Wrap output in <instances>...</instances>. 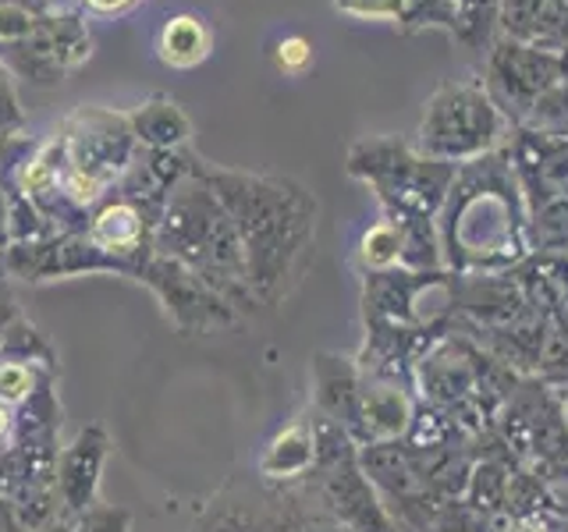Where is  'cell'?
<instances>
[{
    "mask_svg": "<svg viewBox=\"0 0 568 532\" xmlns=\"http://www.w3.org/2000/svg\"><path fill=\"white\" fill-rule=\"evenodd\" d=\"M239 231L248 284L266 301H277L295 280L298 263L313 242V203L302 188L256 182V177H221L213 188Z\"/></svg>",
    "mask_w": 568,
    "mask_h": 532,
    "instance_id": "1",
    "label": "cell"
},
{
    "mask_svg": "<svg viewBox=\"0 0 568 532\" xmlns=\"http://www.w3.org/2000/svg\"><path fill=\"white\" fill-rule=\"evenodd\" d=\"M515 185L494 188L487 174V192L479 182H462L448 188L444 209V263L462 274H497L523 256V221L515 213Z\"/></svg>",
    "mask_w": 568,
    "mask_h": 532,
    "instance_id": "2",
    "label": "cell"
},
{
    "mask_svg": "<svg viewBox=\"0 0 568 532\" xmlns=\"http://www.w3.org/2000/svg\"><path fill=\"white\" fill-rule=\"evenodd\" d=\"M313 387H316V412L337 422L355 440L363 419V387L366 377L355 359L342 355H320L313 362Z\"/></svg>",
    "mask_w": 568,
    "mask_h": 532,
    "instance_id": "3",
    "label": "cell"
},
{
    "mask_svg": "<svg viewBox=\"0 0 568 532\" xmlns=\"http://www.w3.org/2000/svg\"><path fill=\"white\" fill-rule=\"evenodd\" d=\"M313 469H316V430L313 419L298 416L263 448L260 475L274 479V483H292V479L313 475Z\"/></svg>",
    "mask_w": 568,
    "mask_h": 532,
    "instance_id": "4",
    "label": "cell"
},
{
    "mask_svg": "<svg viewBox=\"0 0 568 532\" xmlns=\"http://www.w3.org/2000/svg\"><path fill=\"white\" fill-rule=\"evenodd\" d=\"M97 430L82 437L75 443V451L68 454L64 461V475H61V490L71 501V508H82V501H89V493L97 487V469H100V458H103V443H93Z\"/></svg>",
    "mask_w": 568,
    "mask_h": 532,
    "instance_id": "5",
    "label": "cell"
},
{
    "mask_svg": "<svg viewBox=\"0 0 568 532\" xmlns=\"http://www.w3.org/2000/svg\"><path fill=\"white\" fill-rule=\"evenodd\" d=\"M210 50V35L206 29L200 25V18H171L160 32V53H164L168 64H178V68H189L195 61H203Z\"/></svg>",
    "mask_w": 568,
    "mask_h": 532,
    "instance_id": "6",
    "label": "cell"
},
{
    "mask_svg": "<svg viewBox=\"0 0 568 532\" xmlns=\"http://www.w3.org/2000/svg\"><path fill=\"white\" fill-rule=\"evenodd\" d=\"M402 248H405V242H402L398 221L373 224L359 242V263H363L366 277L387 274V270H395V266H402Z\"/></svg>",
    "mask_w": 568,
    "mask_h": 532,
    "instance_id": "7",
    "label": "cell"
},
{
    "mask_svg": "<svg viewBox=\"0 0 568 532\" xmlns=\"http://www.w3.org/2000/svg\"><path fill=\"white\" fill-rule=\"evenodd\" d=\"M93 245L100 248H114V253H132L142 238V217L135 213V206L129 203H118V206H106L97 224H93Z\"/></svg>",
    "mask_w": 568,
    "mask_h": 532,
    "instance_id": "8",
    "label": "cell"
},
{
    "mask_svg": "<svg viewBox=\"0 0 568 532\" xmlns=\"http://www.w3.org/2000/svg\"><path fill=\"white\" fill-rule=\"evenodd\" d=\"M135 129H139V135L146 139V142H156V146H171V142H178L189 132V124H185V117L178 114L171 103H150L146 111L135 117Z\"/></svg>",
    "mask_w": 568,
    "mask_h": 532,
    "instance_id": "9",
    "label": "cell"
},
{
    "mask_svg": "<svg viewBox=\"0 0 568 532\" xmlns=\"http://www.w3.org/2000/svg\"><path fill=\"white\" fill-rule=\"evenodd\" d=\"M32 369L22 362H0V405H18L32 395Z\"/></svg>",
    "mask_w": 568,
    "mask_h": 532,
    "instance_id": "10",
    "label": "cell"
},
{
    "mask_svg": "<svg viewBox=\"0 0 568 532\" xmlns=\"http://www.w3.org/2000/svg\"><path fill=\"white\" fill-rule=\"evenodd\" d=\"M310 58H313V50H310L306 40H298V35H292V40H284L277 47V61H281L284 71H302L310 64Z\"/></svg>",
    "mask_w": 568,
    "mask_h": 532,
    "instance_id": "11",
    "label": "cell"
},
{
    "mask_svg": "<svg viewBox=\"0 0 568 532\" xmlns=\"http://www.w3.org/2000/svg\"><path fill=\"white\" fill-rule=\"evenodd\" d=\"M501 532H558V525L540 511H526V514H515V519H505Z\"/></svg>",
    "mask_w": 568,
    "mask_h": 532,
    "instance_id": "12",
    "label": "cell"
},
{
    "mask_svg": "<svg viewBox=\"0 0 568 532\" xmlns=\"http://www.w3.org/2000/svg\"><path fill=\"white\" fill-rule=\"evenodd\" d=\"M18 103H14V96H11V85H8V79H4V71H0V132L8 129V124H18Z\"/></svg>",
    "mask_w": 568,
    "mask_h": 532,
    "instance_id": "13",
    "label": "cell"
},
{
    "mask_svg": "<svg viewBox=\"0 0 568 532\" xmlns=\"http://www.w3.org/2000/svg\"><path fill=\"white\" fill-rule=\"evenodd\" d=\"M93 8H100V11H118V8H124V4H132V0H89Z\"/></svg>",
    "mask_w": 568,
    "mask_h": 532,
    "instance_id": "14",
    "label": "cell"
},
{
    "mask_svg": "<svg viewBox=\"0 0 568 532\" xmlns=\"http://www.w3.org/2000/svg\"><path fill=\"white\" fill-rule=\"evenodd\" d=\"M8 430H11V412H8V405H0V437Z\"/></svg>",
    "mask_w": 568,
    "mask_h": 532,
    "instance_id": "15",
    "label": "cell"
}]
</instances>
